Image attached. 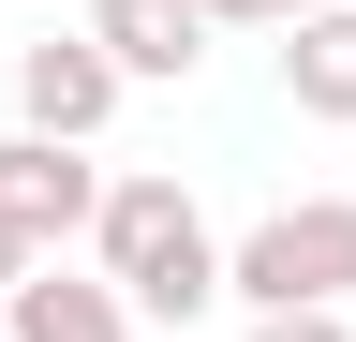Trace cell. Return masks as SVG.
Wrapping results in <instances>:
<instances>
[{
  "mask_svg": "<svg viewBox=\"0 0 356 342\" xmlns=\"http://www.w3.org/2000/svg\"><path fill=\"white\" fill-rule=\"evenodd\" d=\"M89 268L134 297V327H208L222 313V224L193 208L178 164H119L89 208Z\"/></svg>",
  "mask_w": 356,
  "mask_h": 342,
  "instance_id": "obj_1",
  "label": "cell"
},
{
  "mask_svg": "<svg viewBox=\"0 0 356 342\" xmlns=\"http://www.w3.org/2000/svg\"><path fill=\"white\" fill-rule=\"evenodd\" d=\"M238 313H356V194H282L222 238Z\"/></svg>",
  "mask_w": 356,
  "mask_h": 342,
  "instance_id": "obj_2",
  "label": "cell"
},
{
  "mask_svg": "<svg viewBox=\"0 0 356 342\" xmlns=\"http://www.w3.org/2000/svg\"><path fill=\"white\" fill-rule=\"evenodd\" d=\"M119 90L134 75L89 45V30H44V45H15V134H60V149H89L119 119Z\"/></svg>",
  "mask_w": 356,
  "mask_h": 342,
  "instance_id": "obj_3",
  "label": "cell"
},
{
  "mask_svg": "<svg viewBox=\"0 0 356 342\" xmlns=\"http://www.w3.org/2000/svg\"><path fill=\"white\" fill-rule=\"evenodd\" d=\"M89 208H104V164L60 149V134H0V224H15L30 253H74Z\"/></svg>",
  "mask_w": 356,
  "mask_h": 342,
  "instance_id": "obj_4",
  "label": "cell"
},
{
  "mask_svg": "<svg viewBox=\"0 0 356 342\" xmlns=\"http://www.w3.org/2000/svg\"><path fill=\"white\" fill-rule=\"evenodd\" d=\"M74 30L134 75V90H193V75H208V45H222V30H208V0H89Z\"/></svg>",
  "mask_w": 356,
  "mask_h": 342,
  "instance_id": "obj_5",
  "label": "cell"
},
{
  "mask_svg": "<svg viewBox=\"0 0 356 342\" xmlns=\"http://www.w3.org/2000/svg\"><path fill=\"white\" fill-rule=\"evenodd\" d=\"M0 342H149V327H134V297L104 268H60V253H44V268L0 297Z\"/></svg>",
  "mask_w": 356,
  "mask_h": 342,
  "instance_id": "obj_6",
  "label": "cell"
},
{
  "mask_svg": "<svg viewBox=\"0 0 356 342\" xmlns=\"http://www.w3.org/2000/svg\"><path fill=\"white\" fill-rule=\"evenodd\" d=\"M282 104L297 119H356V0H327V15L282 30Z\"/></svg>",
  "mask_w": 356,
  "mask_h": 342,
  "instance_id": "obj_7",
  "label": "cell"
},
{
  "mask_svg": "<svg viewBox=\"0 0 356 342\" xmlns=\"http://www.w3.org/2000/svg\"><path fill=\"white\" fill-rule=\"evenodd\" d=\"M238 342H356V313H252Z\"/></svg>",
  "mask_w": 356,
  "mask_h": 342,
  "instance_id": "obj_8",
  "label": "cell"
},
{
  "mask_svg": "<svg viewBox=\"0 0 356 342\" xmlns=\"http://www.w3.org/2000/svg\"><path fill=\"white\" fill-rule=\"evenodd\" d=\"M297 15H327V0H208V30H297Z\"/></svg>",
  "mask_w": 356,
  "mask_h": 342,
  "instance_id": "obj_9",
  "label": "cell"
},
{
  "mask_svg": "<svg viewBox=\"0 0 356 342\" xmlns=\"http://www.w3.org/2000/svg\"><path fill=\"white\" fill-rule=\"evenodd\" d=\"M30 268H44V253H30V238H15V224H0V297H15V283H30Z\"/></svg>",
  "mask_w": 356,
  "mask_h": 342,
  "instance_id": "obj_10",
  "label": "cell"
}]
</instances>
